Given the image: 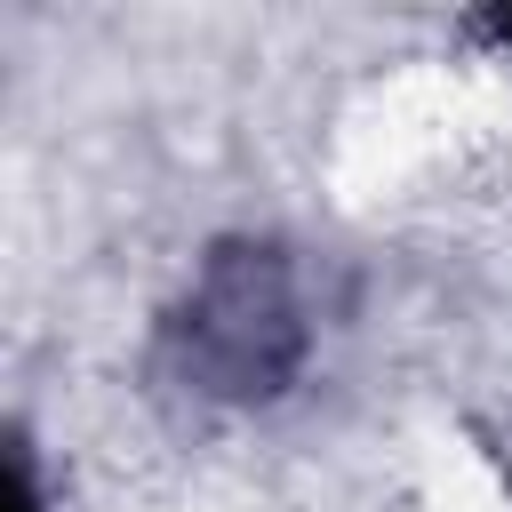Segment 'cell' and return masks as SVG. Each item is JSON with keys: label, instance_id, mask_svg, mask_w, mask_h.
I'll use <instances>...</instances> for the list:
<instances>
[{"label": "cell", "instance_id": "1", "mask_svg": "<svg viewBox=\"0 0 512 512\" xmlns=\"http://www.w3.org/2000/svg\"><path fill=\"white\" fill-rule=\"evenodd\" d=\"M184 368L208 392L232 400H264L296 376L304 360V320H296V280L272 248H224L208 264V280L192 288L184 320H176Z\"/></svg>", "mask_w": 512, "mask_h": 512}, {"label": "cell", "instance_id": "2", "mask_svg": "<svg viewBox=\"0 0 512 512\" xmlns=\"http://www.w3.org/2000/svg\"><path fill=\"white\" fill-rule=\"evenodd\" d=\"M488 32H496V40H504V48H512V16H488Z\"/></svg>", "mask_w": 512, "mask_h": 512}]
</instances>
